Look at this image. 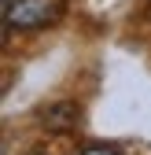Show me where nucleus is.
Masks as SVG:
<instances>
[{
	"label": "nucleus",
	"mask_w": 151,
	"mask_h": 155,
	"mask_svg": "<svg viewBox=\"0 0 151 155\" xmlns=\"http://www.w3.org/2000/svg\"><path fill=\"white\" fill-rule=\"evenodd\" d=\"M63 15V0H11L4 18L11 30H41Z\"/></svg>",
	"instance_id": "1"
},
{
	"label": "nucleus",
	"mask_w": 151,
	"mask_h": 155,
	"mask_svg": "<svg viewBox=\"0 0 151 155\" xmlns=\"http://www.w3.org/2000/svg\"><path fill=\"white\" fill-rule=\"evenodd\" d=\"M74 122H78V107L74 104H59V107L44 111V126H52V129H70Z\"/></svg>",
	"instance_id": "2"
},
{
	"label": "nucleus",
	"mask_w": 151,
	"mask_h": 155,
	"mask_svg": "<svg viewBox=\"0 0 151 155\" xmlns=\"http://www.w3.org/2000/svg\"><path fill=\"white\" fill-rule=\"evenodd\" d=\"M85 155H118V151H111V148H88Z\"/></svg>",
	"instance_id": "3"
}]
</instances>
